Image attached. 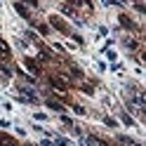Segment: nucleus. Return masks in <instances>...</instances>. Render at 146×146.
<instances>
[{
	"label": "nucleus",
	"mask_w": 146,
	"mask_h": 146,
	"mask_svg": "<svg viewBox=\"0 0 146 146\" xmlns=\"http://www.w3.org/2000/svg\"><path fill=\"white\" fill-rule=\"evenodd\" d=\"M24 3H29V5H33V7H35V5H38V3H35V0H24Z\"/></svg>",
	"instance_id": "obj_17"
},
{
	"label": "nucleus",
	"mask_w": 146,
	"mask_h": 146,
	"mask_svg": "<svg viewBox=\"0 0 146 146\" xmlns=\"http://www.w3.org/2000/svg\"><path fill=\"white\" fill-rule=\"evenodd\" d=\"M50 24H52V26H54V29H57V31H61V33H68L66 24H64V21L59 19V17H50Z\"/></svg>",
	"instance_id": "obj_2"
},
{
	"label": "nucleus",
	"mask_w": 146,
	"mask_h": 146,
	"mask_svg": "<svg viewBox=\"0 0 146 146\" xmlns=\"http://www.w3.org/2000/svg\"><path fill=\"white\" fill-rule=\"evenodd\" d=\"M19 92H21V97H24V99H29V102H33V104L38 102V97L33 94V90H31V87H19Z\"/></svg>",
	"instance_id": "obj_4"
},
{
	"label": "nucleus",
	"mask_w": 146,
	"mask_h": 146,
	"mask_svg": "<svg viewBox=\"0 0 146 146\" xmlns=\"http://www.w3.org/2000/svg\"><path fill=\"white\" fill-rule=\"evenodd\" d=\"M120 120H123L125 125H134V120H132V118L127 115V113H120Z\"/></svg>",
	"instance_id": "obj_11"
},
{
	"label": "nucleus",
	"mask_w": 146,
	"mask_h": 146,
	"mask_svg": "<svg viewBox=\"0 0 146 146\" xmlns=\"http://www.w3.org/2000/svg\"><path fill=\"white\" fill-rule=\"evenodd\" d=\"M0 146H17V141L7 134H0Z\"/></svg>",
	"instance_id": "obj_6"
},
{
	"label": "nucleus",
	"mask_w": 146,
	"mask_h": 146,
	"mask_svg": "<svg viewBox=\"0 0 146 146\" xmlns=\"http://www.w3.org/2000/svg\"><path fill=\"white\" fill-rule=\"evenodd\" d=\"M73 111H76L78 115H85V108H83V106H73Z\"/></svg>",
	"instance_id": "obj_13"
},
{
	"label": "nucleus",
	"mask_w": 146,
	"mask_h": 146,
	"mask_svg": "<svg viewBox=\"0 0 146 146\" xmlns=\"http://www.w3.org/2000/svg\"><path fill=\"white\" fill-rule=\"evenodd\" d=\"M40 146H54V141H50V139H42V141H40Z\"/></svg>",
	"instance_id": "obj_16"
},
{
	"label": "nucleus",
	"mask_w": 146,
	"mask_h": 146,
	"mask_svg": "<svg viewBox=\"0 0 146 146\" xmlns=\"http://www.w3.org/2000/svg\"><path fill=\"white\" fill-rule=\"evenodd\" d=\"M26 146H31V144H26Z\"/></svg>",
	"instance_id": "obj_18"
},
{
	"label": "nucleus",
	"mask_w": 146,
	"mask_h": 146,
	"mask_svg": "<svg viewBox=\"0 0 146 146\" xmlns=\"http://www.w3.org/2000/svg\"><path fill=\"white\" fill-rule=\"evenodd\" d=\"M120 24L125 26V29H134V24H132L130 19H127V17H125V14H120Z\"/></svg>",
	"instance_id": "obj_10"
},
{
	"label": "nucleus",
	"mask_w": 146,
	"mask_h": 146,
	"mask_svg": "<svg viewBox=\"0 0 146 146\" xmlns=\"http://www.w3.org/2000/svg\"><path fill=\"white\" fill-rule=\"evenodd\" d=\"M47 106L52 108V111H64V106L59 102H54V99H47Z\"/></svg>",
	"instance_id": "obj_8"
},
{
	"label": "nucleus",
	"mask_w": 146,
	"mask_h": 146,
	"mask_svg": "<svg viewBox=\"0 0 146 146\" xmlns=\"http://www.w3.org/2000/svg\"><path fill=\"white\" fill-rule=\"evenodd\" d=\"M26 68H29L33 76H35V73H40V64L35 61V59H26Z\"/></svg>",
	"instance_id": "obj_5"
},
{
	"label": "nucleus",
	"mask_w": 146,
	"mask_h": 146,
	"mask_svg": "<svg viewBox=\"0 0 146 146\" xmlns=\"http://www.w3.org/2000/svg\"><path fill=\"white\" fill-rule=\"evenodd\" d=\"M125 45H127L130 50H134V47H137V42H134V40H125Z\"/></svg>",
	"instance_id": "obj_15"
},
{
	"label": "nucleus",
	"mask_w": 146,
	"mask_h": 146,
	"mask_svg": "<svg viewBox=\"0 0 146 146\" xmlns=\"http://www.w3.org/2000/svg\"><path fill=\"white\" fill-rule=\"evenodd\" d=\"M104 123H106V125H108V127H115V125H118V123H115V120H113V118H106V120H104Z\"/></svg>",
	"instance_id": "obj_14"
},
{
	"label": "nucleus",
	"mask_w": 146,
	"mask_h": 146,
	"mask_svg": "<svg viewBox=\"0 0 146 146\" xmlns=\"http://www.w3.org/2000/svg\"><path fill=\"white\" fill-rule=\"evenodd\" d=\"M14 10H17V12H19V14L24 17V19H29V10H26V7H24L21 3H14Z\"/></svg>",
	"instance_id": "obj_7"
},
{
	"label": "nucleus",
	"mask_w": 146,
	"mask_h": 146,
	"mask_svg": "<svg viewBox=\"0 0 146 146\" xmlns=\"http://www.w3.org/2000/svg\"><path fill=\"white\" fill-rule=\"evenodd\" d=\"M80 144L83 146H92V144H97V139H92V137H80Z\"/></svg>",
	"instance_id": "obj_9"
},
{
	"label": "nucleus",
	"mask_w": 146,
	"mask_h": 146,
	"mask_svg": "<svg viewBox=\"0 0 146 146\" xmlns=\"http://www.w3.org/2000/svg\"><path fill=\"white\" fill-rule=\"evenodd\" d=\"M50 85H54V87H57L59 90V92H66V80H64L61 76H50Z\"/></svg>",
	"instance_id": "obj_1"
},
{
	"label": "nucleus",
	"mask_w": 146,
	"mask_h": 146,
	"mask_svg": "<svg viewBox=\"0 0 146 146\" xmlns=\"http://www.w3.org/2000/svg\"><path fill=\"white\" fill-rule=\"evenodd\" d=\"M57 144H59V146H68L71 141H68V139H64V137H59V139H57Z\"/></svg>",
	"instance_id": "obj_12"
},
{
	"label": "nucleus",
	"mask_w": 146,
	"mask_h": 146,
	"mask_svg": "<svg viewBox=\"0 0 146 146\" xmlns=\"http://www.w3.org/2000/svg\"><path fill=\"white\" fill-rule=\"evenodd\" d=\"M12 57V50H10V45H7L3 38H0V59H10Z\"/></svg>",
	"instance_id": "obj_3"
}]
</instances>
